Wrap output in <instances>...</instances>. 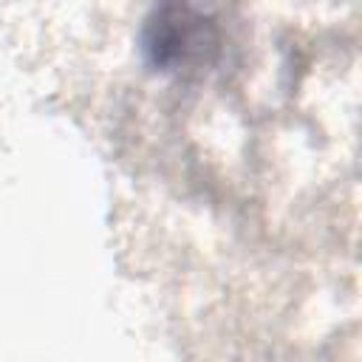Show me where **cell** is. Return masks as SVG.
<instances>
[{
  "instance_id": "obj_1",
  "label": "cell",
  "mask_w": 362,
  "mask_h": 362,
  "mask_svg": "<svg viewBox=\"0 0 362 362\" xmlns=\"http://www.w3.org/2000/svg\"><path fill=\"white\" fill-rule=\"evenodd\" d=\"M218 48V25L189 0H161L144 23V51L158 71H204L215 62Z\"/></svg>"
}]
</instances>
